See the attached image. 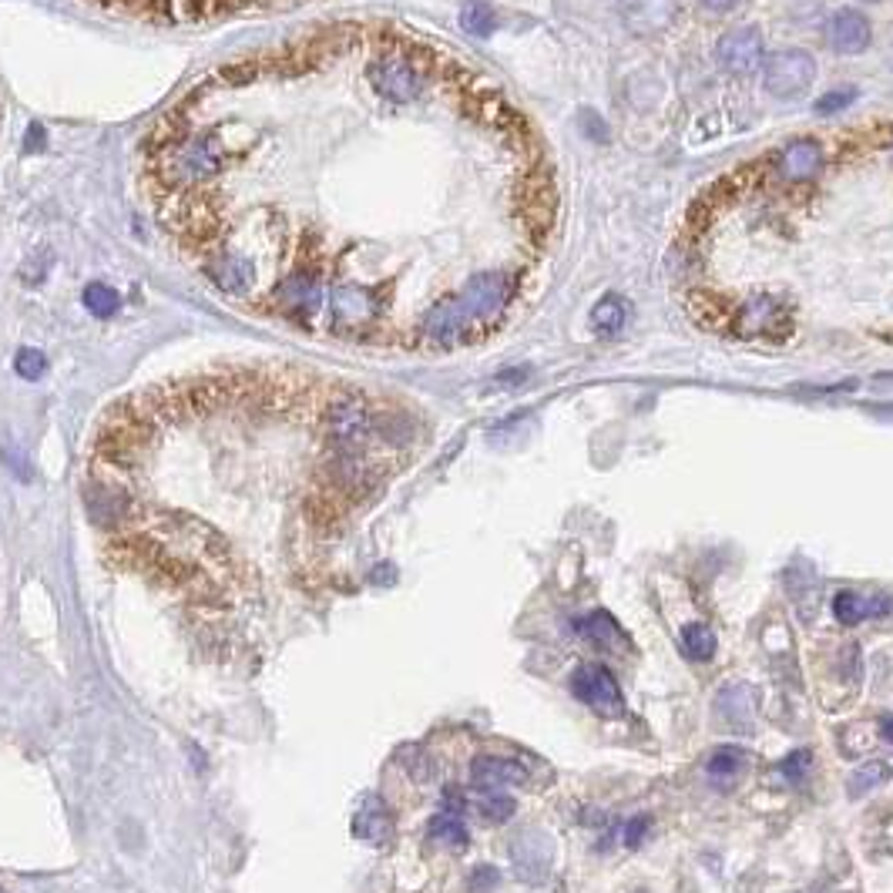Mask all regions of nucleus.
<instances>
[{
  "mask_svg": "<svg viewBox=\"0 0 893 893\" xmlns=\"http://www.w3.org/2000/svg\"><path fill=\"white\" fill-rule=\"evenodd\" d=\"M111 14L138 17L152 24H219L229 17L309 4V0H94Z\"/></svg>",
  "mask_w": 893,
  "mask_h": 893,
  "instance_id": "1",
  "label": "nucleus"
},
{
  "mask_svg": "<svg viewBox=\"0 0 893 893\" xmlns=\"http://www.w3.org/2000/svg\"><path fill=\"white\" fill-rule=\"evenodd\" d=\"M816 71H820V64H816L810 51H803V47H779V51L766 54L763 88L776 101H796L813 88Z\"/></svg>",
  "mask_w": 893,
  "mask_h": 893,
  "instance_id": "2",
  "label": "nucleus"
},
{
  "mask_svg": "<svg viewBox=\"0 0 893 893\" xmlns=\"http://www.w3.org/2000/svg\"><path fill=\"white\" fill-rule=\"evenodd\" d=\"M716 64L732 78H749L766 64V37L756 24H739L716 41Z\"/></svg>",
  "mask_w": 893,
  "mask_h": 893,
  "instance_id": "3",
  "label": "nucleus"
},
{
  "mask_svg": "<svg viewBox=\"0 0 893 893\" xmlns=\"http://www.w3.org/2000/svg\"><path fill=\"white\" fill-rule=\"evenodd\" d=\"M571 692H575L591 712H598V716H605V719H618L625 712V699H622V689H618L615 675L598 662L581 665V669L571 675Z\"/></svg>",
  "mask_w": 893,
  "mask_h": 893,
  "instance_id": "4",
  "label": "nucleus"
},
{
  "mask_svg": "<svg viewBox=\"0 0 893 893\" xmlns=\"http://www.w3.org/2000/svg\"><path fill=\"white\" fill-rule=\"evenodd\" d=\"M511 860L524 883H544L554 863V840L544 830H524L511 843Z\"/></svg>",
  "mask_w": 893,
  "mask_h": 893,
  "instance_id": "5",
  "label": "nucleus"
},
{
  "mask_svg": "<svg viewBox=\"0 0 893 893\" xmlns=\"http://www.w3.org/2000/svg\"><path fill=\"white\" fill-rule=\"evenodd\" d=\"M679 0H622V21L638 37L665 34L679 21Z\"/></svg>",
  "mask_w": 893,
  "mask_h": 893,
  "instance_id": "6",
  "label": "nucleus"
},
{
  "mask_svg": "<svg viewBox=\"0 0 893 893\" xmlns=\"http://www.w3.org/2000/svg\"><path fill=\"white\" fill-rule=\"evenodd\" d=\"M826 37H830V47L836 54L853 58V54H863L873 44V24L857 7H840L826 24Z\"/></svg>",
  "mask_w": 893,
  "mask_h": 893,
  "instance_id": "7",
  "label": "nucleus"
},
{
  "mask_svg": "<svg viewBox=\"0 0 893 893\" xmlns=\"http://www.w3.org/2000/svg\"><path fill=\"white\" fill-rule=\"evenodd\" d=\"M823 165H826L823 148L813 138L789 141L783 158H779V172H783L786 182H813L823 172Z\"/></svg>",
  "mask_w": 893,
  "mask_h": 893,
  "instance_id": "8",
  "label": "nucleus"
},
{
  "mask_svg": "<svg viewBox=\"0 0 893 893\" xmlns=\"http://www.w3.org/2000/svg\"><path fill=\"white\" fill-rule=\"evenodd\" d=\"M470 776H474V783L481 789H491V793H497V789H504V786L524 783V779H528V769L517 763V759L477 756L474 766H470Z\"/></svg>",
  "mask_w": 893,
  "mask_h": 893,
  "instance_id": "9",
  "label": "nucleus"
},
{
  "mask_svg": "<svg viewBox=\"0 0 893 893\" xmlns=\"http://www.w3.org/2000/svg\"><path fill=\"white\" fill-rule=\"evenodd\" d=\"M716 712L719 719L726 722V726L739 729V732H749L752 729V689L749 685H726V689L719 692L716 699Z\"/></svg>",
  "mask_w": 893,
  "mask_h": 893,
  "instance_id": "10",
  "label": "nucleus"
},
{
  "mask_svg": "<svg viewBox=\"0 0 893 893\" xmlns=\"http://www.w3.org/2000/svg\"><path fill=\"white\" fill-rule=\"evenodd\" d=\"M632 319V303L622 293H605L591 309V329L598 336H618Z\"/></svg>",
  "mask_w": 893,
  "mask_h": 893,
  "instance_id": "11",
  "label": "nucleus"
},
{
  "mask_svg": "<svg viewBox=\"0 0 893 893\" xmlns=\"http://www.w3.org/2000/svg\"><path fill=\"white\" fill-rule=\"evenodd\" d=\"M883 611H890V601L863 598V595H857V591H840V595L833 598V615H836V622H840V625H860L863 618L883 615Z\"/></svg>",
  "mask_w": 893,
  "mask_h": 893,
  "instance_id": "12",
  "label": "nucleus"
},
{
  "mask_svg": "<svg viewBox=\"0 0 893 893\" xmlns=\"http://www.w3.org/2000/svg\"><path fill=\"white\" fill-rule=\"evenodd\" d=\"M776 319H783V303L773 296H756L742 306L739 326H742V333H763V329L773 326Z\"/></svg>",
  "mask_w": 893,
  "mask_h": 893,
  "instance_id": "13",
  "label": "nucleus"
},
{
  "mask_svg": "<svg viewBox=\"0 0 893 893\" xmlns=\"http://www.w3.org/2000/svg\"><path fill=\"white\" fill-rule=\"evenodd\" d=\"M890 776H893L890 763H883V759H867V763L853 769L850 779H846V793H850L853 799H860V796L873 793V789H880Z\"/></svg>",
  "mask_w": 893,
  "mask_h": 893,
  "instance_id": "14",
  "label": "nucleus"
},
{
  "mask_svg": "<svg viewBox=\"0 0 893 893\" xmlns=\"http://www.w3.org/2000/svg\"><path fill=\"white\" fill-rule=\"evenodd\" d=\"M578 628H581V632H585L595 645L608 648V652H622V648H625V638H622V632H618L615 618L605 615V611H595V615H588Z\"/></svg>",
  "mask_w": 893,
  "mask_h": 893,
  "instance_id": "15",
  "label": "nucleus"
},
{
  "mask_svg": "<svg viewBox=\"0 0 893 893\" xmlns=\"http://www.w3.org/2000/svg\"><path fill=\"white\" fill-rule=\"evenodd\" d=\"M353 830L366 843H383L390 836V816H387V810H383L380 803H373V806H366V810L356 813Z\"/></svg>",
  "mask_w": 893,
  "mask_h": 893,
  "instance_id": "16",
  "label": "nucleus"
},
{
  "mask_svg": "<svg viewBox=\"0 0 893 893\" xmlns=\"http://www.w3.org/2000/svg\"><path fill=\"white\" fill-rule=\"evenodd\" d=\"M682 645L692 658L709 662V658L716 655V632H712L709 625H702V622H689L682 628Z\"/></svg>",
  "mask_w": 893,
  "mask_h": 893,
  "instance_id": "17",
  "label": "nucleus"
},
{
  "mask_svg": "<svg viewBox=\"0 0 893 893\" xmlns=\"http://www.w3.org/2000/svg\"><path fill=\"white\" fill-rule=\"evenodd\" d=\"M460 24H464V31H470V34L487 37L494 31L497 14H494V7L487 4V0H467L464 11H460Z\"/></svg>",
  "mask_w": 893,
  "mask_h": 893,
  "instance_id": "18",
  "label": "nucleus"
},
{
  "mask_svg": "<svg viewBox=\"0 0 893 893\" xmlns=\"http://www.w3.org/2000/svg\"><path fill=\"white\" fill-rule=\"evenodd\" d=\"M746 752L742 749H736V746H722V749H716L712 752V759H709V776H716V779H732V776H739L742 773V766H746Z\"/></svg>",
  "mask_w": 893,
  "mask_h": 893,
  "instance_id": "19",
  "label": "nucleus"
},
{
  "mask_svg": "<svg viewBox=\"0 0 893 893\" xmlns=\"http://www.w3.org/2000/svg\"><path fill=\"white\" fill-rule=\"evenodd\" d=\"M430 836L447 846H467V826L457 820V813H440L430 820Z\"/></svg>",
  "mask_w": 893,
  "mask_h": 893,
  "instance_id": "20",
  "label": "nucleus"
},
{
  "mask_svg": "<svg viewBox=\"0 0 893 893\" xmlns=\"http://www.w3.org/2000/svg\"><path fill=\"white\" fill-rule=\"evenodd\" d=\"M853 101H857V88H836L816 101V111H820V115H836V111L850 108Z\"/></svg>",
  "mask_w": 893,
  "mask_h": 893,
  "instance_id": "21",
  "label": "nucleus"
},
{
  "mask_svg": "<svg viewBox=\"0 0 893 893\" xmlns=\"http://www.w3.org/2000/svg\"><path fill=\"white\" fill-rule=\"evenodd\" d=\"M481 810H484L487 820L504 823V820H511V813H514V799L511 796H501V793H491V796L481 799Z\"/></svg>",
  "mask_w": 893,
  "mask_h": 893,
  "instance_id": "22",
  "label": "nucleus"
},
{
  "mask_svg": "<svg viewBox=\"0 0 893 893\" xmlns=\"http://www.w3.org/2000/svg\"><path fill=\"white\" fill-rule=\"evenodd\" d=\"M779 769H783V776H786V779H793V783H799V779L806 776V769H810V752H803V749L793 752V756H786V759H783V766H779Z\"/></svg>",
  "mask_w": 893,
  "mask_h": 893,
  "instance_id": "23",
  "label": "nucleus"
},
{
  "mask_svg": "<svg viewBox=\"0 0 893 893\" xmlns=\"http://www.w3.org/2000/svg\"><path fill=\"white\" fill-rule=\"evenodd\" d=\"M645 833H648V816H632V820H628L625 826H622V843L625 846H638L645 840Z\"/></svg>",
  "mask_w": 893,
  "mask_h": 893,
  "instance_id": "24",
  "label": "nucleus"
},
{
  "mask_svg": "<svg viewBox=\"0 0 893 893\" xmlns=\"http://www.w3.org/2000/svg\"><path fill=\"white\" fill-rule=\"evenodd\" d=\"M501 883V873H497L494 867H477L474 873H470V890L474 893H487L491 887H497Z\"/></svg>",
  "mask_w": 893,
  "mask_h": 893,
  "instance_id": "25",
  "label": "nucleus"
},
{
  "mask_svg": "<svg viewBox=\"0 0 893 893\" xmlns=\"http://www.w3.org/2000/svg\"><path fill=\"white\" fill-rule=\"evenodd\" d=\"M699 4L712 14H732V11H739V7H742V0H699Z\"/></svg>",
  "mask_w": 893,
  "mask_h": 893,
  "instance_id": "26",
  "label": "nucleus"
},
{
  "mask_svg": "<svg viewBox=\"0 0 893 893\" xmlns=\"http://www.w3.org/2000/svg\"><path fill=\"white\" fill-rule=\"evenodd\" d=\"M880 739H883V742H890V746H893V716H883V719H880Z\"/></svg>",
  "mask_w": 893,
  "mask_h": 893,
  "instance_id": "27",
  "label": "nucleus"
},
{
  "mask_svg": "<svg viewBox=\"0 0 893 893\" xmlns=\"http://www.w3.org/2000/svg\"><path fill=\"white\" fill-rule=\"evenodd\" d=\"M863 4H880V0H863Z\"/></svg>",
  "mask_w": 893,
  "mask_h": 893,
  "instance_id": "28",
  "label": "nucleus"
}]
</instances>
